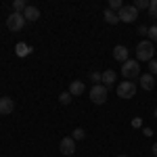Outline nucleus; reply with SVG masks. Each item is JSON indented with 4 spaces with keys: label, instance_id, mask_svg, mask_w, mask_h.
<instances>
[{
    "label": "nucleus",
    "instance_id": "19",
    "mask_svg": "<svg viewBox=\"0 0 157 157\" xmlns=\"http://www.w3.org/2000/svg\"><path fill=\"white\" fill-rule=\"evenodd\" d=\"M71 94H69V92H61V97H59V103L61 105H69V103H71Z\"/></svg>",
    "mask_w": 157,
    "mask_h": 157
},
{
    "label": "nucleus",
    "instance_id": "18",
    "mask_svg": "<svg viewBox=\"0 0 157 157\" xmlns=\"http://www.w3.org/2000/svg\"><path fill=\"white\" fill-rule=\"evenodd\" d=\"M73 140H84L86 138V132H84V128H75L73 130V136H71Z\"/></svg>",
    "mask_w": 157,
    "mask_h": 157
},
{
    "label": "nucleus",
    "instance_id": "8",
    "mask_svg": "<svg viewBox=\"0 0 157 157\" xmlns=\"http://www.w3.org/2000/svg\"><path fill=\"white\" fill-rule=\"evenodd\" d=\"M13 109H15V101L11 97H0V113L2 115L13 113Z\"/></svg>",
    "mask_w": 157,
    "mask_h": 157
},
{
    "label": "nucleus",
    "instance_id": "11",
    "mask_svg": "<svg viewBox=\"0 0 157 157\" xmlns=\"http://www.w3.org/2000/svg\"><path fill=\"white\" fill-rule=\"evenodd\" d=\"M140 88L143 90H153L155 88V78L151 73H143L140 75Z\"/></svg>",
    "mask_w": 157,
    "mask_h": 157
},
{
    "label": "nucleus",
    "instance_id": "25",
    "mask_svg": "<svg viewBox=\"0 0 157 157\" xmlns=\"http://www.w3.org/2000/svg\"><path fill=\"white\" fill-rule=\"evenodd\" d=\"M138 34H140V36H147V34H149V27H147V25H140V27H138Z\"/></svg>",
    "mask_w": 157,
    "mask_h": 157
},
{
    "label": "nucleus",
    "instance_id": "4",
    "mask_svg": "<svg viewBox=\"0 0 157 157\" xmlns=\"http://www.w3.org/2000/svg\"><path fill=\"white\" fill-rule=\"evenodd\" d=\"M25 23H27V21H25L23 13H11V15L6 17V27H9L11 32H21Z\"/></svg>",
    "mask_w": 157,
    "mask_h": 157
},
{
    "label": "nucleus",
    "instance_id": "13",
    "mask_svg": "<svg viewBox=\"0 0 157 157\" xmlns=\"http://www.w3.org/2000/svg\"><path fill=\"white\" fill-rule=\"evenodd\" d=\"M115 80H117V73L113 71V69H107V71H103V78H101V84L103 86H111V84H115Z\"/></svg>",
    "mask_w": 157,
    "mask_h": 157
},
{
    "label": "nucleus",
    "instance_id": "29",
    "mask_svg": "<svg viewBox=\"0 0 157 157\" xmlns=\"http://www.w3.org/2000/svg\"><path fill=\"white\" fill-rule=\"evenodd\" d=\"M117 157H128V155H117Z\"/></svg>",
    "mask_w": 157,
    "mask_h": 157
},
{
    "label": "nucleus",
    "instance_id": "12",
    "mask_svg": "<svg viewBox=\"0 0 157 157\" xmlns=\"http://www.w3.org/2000/svg\"><path fill=\"white\" fill-rule=\"evenodd\" d=\"M23 17H25V21H38V19H40V9H38V6H32V4H27Z\"/></svg>",
    "mask_w": 157,
    "mask_h": 157
},
{
    "label": "nucleus",
    "instance_id": "26",
    "mask_svg": "<svg viewBox=\"0 0 157 157\" xmlns=\"http://www.w3.org/2000/svg\"><path fill=\"white\" fill-rule=\"evenodd\" d=\"M143 134H145V136H153V130H151V128H145Z\"/></svg>",
    "mask_w": 157,
    "mask_h": 157
},
{
    "label": "nucleus",
    "instance_id": "17",
    "mask_svg": "<svg viewBox=\"0 0 157 157\" xmlns=\"http://www.w3.org/2000/svg\"><path fill=\"white\" fill-rule=\"evenodd\" d=\"M149 17L157 19V0H149Z\"/></svg>",
    "mask_w": 157,
    "mask_h": 157
},
{
    "label": "nucleus",
    "instance_id": "21",
    "mask_svg": "<svg viewBox=\"0 0 157 157\" xmlns=\"http://www.w3.org/2000/svg\"><path fill=\"white\" fill-rule=\"evenodd\" d=\"M147 36H149V42H157V25H151L149 27V34Z\"/></svg>",
    "mask_w": 157,
    "mask_h": 157
},
{
    "label": "nucleus",
    "instance_id": "3",
    "mask_svg": "<svg viewBox=\"0 0 157 157\" xmlns=\"http://www.w3.org/2000/svg\"><path fill=\"white\" fill-rule=\"evenodd\" d=\"M107 94H109V88L103 84H94L90 88V101L94 103V105H103V103H107Z\"/></svg>",
    "mask_w": 157,
    "mask_h": 157
},
{
    "label": "nucleus",
    "instance_id": "6",
    "mask_svg": "<svg viewBox=\"0 0 157 157\" xmlns=\"http://www.w3.org/2000/svg\"><path fill=\"white\" fill-rule=\"evenodd\" d=\"M117 17H120V21H124V23H134L136 17H138V11L134 6H126L124 4L120 11H117Z\"/></svg>",
    "mask_w": 157,
    "mask_h": 157
},
{
    "label": "nucleus",
    "instance_id": "23",
    "mask_svg": "<svg viewBox=\"0 0 157 157\" xmlns=\"http://www.w3.org/2000/svg\"><path fill=\"white\" fill-rule=\"evenodd\" d=\"M101 78H103V73H98V71H90V82H94V84H101Z\"/></svg>",
    "mask_w": 157,
    "mask_h": 157
},
{
    "label": "nucleus",
    "instance_id": "5",
    "mask_svg": "<svg viewBox=\"0 0 157 157\" xmlns=\"http://www.w3.org/2000/svg\"><path fill=\"white\" fill-rule=\"evenodd\" d=\"M134 94H136V84L134 82H130V80H126V82H121V84H117V97L120 98H132Z\"/></svg>",
    "mask_w": 157,
    "mask_h": 157
},
{
    "label": "nucleus",
    "instance_id": "2",
    "mask_svg": "<svg viewBox=\"0 0 157 157\" xmlns=\"http://www.w3.org/2000/svg\"><path fill=\"white\" fill-rule=\"evenodd\" d=\"M121 75L126 78V80H130L132 82L134 78H138L140 75V63L136 59H128L124 65H121Z\"/></svg>",
    "mask_w": 157,
    "mask_h": 157
},
{
    "label": "nucleus",
    "instance_id": "9",
    "mask_svg": "<svg viewBox=\"0 0 157 157\" xmlns=\"http://www.w3.org/2000/svg\"><path fill=\"white\" fill-rule=\"evenodd\" d=\"M71 97H80V94H84L86 92V84L84 82H80V80H73L71 84H69V90H67Z\"/></svg>",
    "mask_w": 157,
    "mask_h": 157
},
{
    "label": "nucleus",
    "instance_id": "27",
    "mask_svg": "<svg viewBox=\"0 0 157 157\" xmlns=\"http://www.w3.org/2000/svg\"><path fill=\"white\" fill-rule=\"evenodd\" d=\"M151 151H153V155L157 157V143H155V145H153V149H151Z\"/></svg>",
    "mask_w": 157,
    "mask_h": 157
},
{
    "label": "nucleus",
    "instance_id": "7",
    "mask_svg": "<svg viewBox=\"0 0 157 157\" xmlns=\"http://www.w3.org/2000/svg\"><path fill=\"white\" fill-rule=\"evenodd\" d=\"M59 149H61V153H63L65 157H73V151H75V140H73L71 136H67V138H63V140H61Z\"/></svg>",
    "mask_w": 157,
    "mask_h": 157
},
{
    "label": "nucleus",
    "instance_id": "1",
    "mask_svg": "<svg viewBox=\"0 0 157 157\" xmlns=\"http://www.w3.org/2000/svg\"><path fill=\"white\" fill-rule=\"evenodd\" d=\"M155 57V44L149 42V40H140L138 46H136V61L138 63H149Z\"/></svg>",
    "mask_w": 157,
    "mask_h": 157
},
{
    "label": "nucleus",
    "instance_id": "30",
    "mask_svg": "<svg viewBox=\"0 0 157 157\" xmlns=\"http://www.w3.org/2000/svg\"><path fill=\"white\" fill-rule=\"evenodd\" d=\"M155 55H157V48H155Z\"/></svg>",
    "mask_w": 157,
    "mask_h": 157
},
{
    "label": "nucleus",
    "instance_id": "24",
    "mask_svg": "<svg viewBox=\"0 0 157 157\" xmlns=\"http://www.w3.org/2000/svg\"><path fill=\"white\" fill-rule=\"evenodd\" d=\"M149 73H151V75H155V73H157V61L155 59L149 61Z\"/></svg>",
    "mask_w": 157,
    "mask_h": 157
},
{
    "label": "nucleus",
    "instance_id": "20",
    "mask_svg": "<svg viewBox=\"0 0 157 157\" xmlns=\"http://www.w3.org/2000/svg\"><path fill=\"white\" fill-rule=\"evenodd\" d=\"M15 48H17V55H21V57L29 52V46H27V44H23V42H19V44H17Z\"/></svg>",
    "mask_w": 157,
    "mask_h": 157
},
{
    "label": "nucleus",
    "instance_id": "16",
    "mask_svg": "<svg viewBox=\"0 0 157 157\" xmlns=\"http://www.w3.org/2000/svg\"><path fill=\"white\" fill-rule=\"evenodd\" d=\"M132 6L136 9V11H145V9L149 11V0H136Z\"/></svg>",
    "mask_w": 157,
    "mask_h": 157
},
{
    "label": "nucleus",
    "instance_id": "22",
    "mask_svg": "<svg viewBox=\"0 0 157 157\" xmlns=\"http://www.w3.org/2000/svg\"><path fill=\"white\" fill-rule=\"evenodd\" d=\"M121 6H124V2H121V0H111V2H109V9H111V11H120Z\"/></svg>",
    "mask_w": 157,
    "mask_h": 157
},
{
    "label": "nucleus",
    "instance_id": "10",
    "mask_svg": "<svg viewBox=\"0 0 157 157\" xmlns=\"http://www.w3.org/2000/svg\"><path fill=\"white\" fill-rule=\"evenodd\" d=\"M113 59H115V61H120L121 65H124V63L128 61V48H126L124 44H117V46L113 48Z\"/></svg>",
    "mask_w": 157,
    "mask_h": 157
},
{
    "label": "nucleus",
    "instance_id": "28",
    "mask_svg": "<svg viewBox=\"0 0 157 157\" xmlns=\"http://www.w3.org/2000/svg\"><path fill=\"white\" fill-rule=\"evenodd\" d=\"M155 117H157V107H155Z\"/></svg>",
    "mask_w": 157,
    "mask_h": 157
},
{
    "label": "nucleus",
    "instance_id": "15",
    "mask_svg": "<svg viewBox=\"0 0 157 157\" xmlns=\"http://www.w3.org/2000/svg\"><path fill=\"white\" fill-rule=\"evenodd\" d=\"M25 9H27L25 0H15L13 2V13H25Z\"/></svg>",
    "mask_w": 157,
    "mask_h": 157
},
{
    "label": "nucleus",
    "instance_id": "14",
    "mask_svg": "<svg viewBox=\"0 0 157 157\" xmlns=\"http://www.w3.org/2000/svg\"><path fill=\"white\" fill-rule=\"evenodd\" d=\"M105 21H107L109 25H115V23H120V17H117V13H115V11L107 9V11H105Z\"/></svg>",
    "mask_w": 157,
    "mask_h": 157
}]
</instances>
